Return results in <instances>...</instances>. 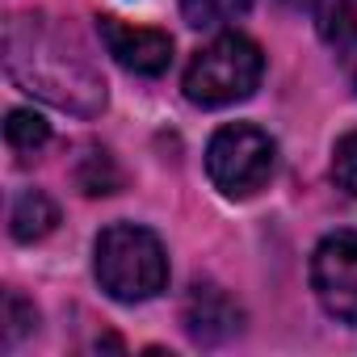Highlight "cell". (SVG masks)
Masks as SVG:
<instances>
[{
    "instance_id": "52a82bcc",
    "label": "cell",
    "mask_w": 357,
    "mask_h": 357,
    "mask_svg": "<svg viewBox=\"0 0 357 357\" xmlns=\"http://www.w3.org/2000/svg\"><path fill=\"white\" fill-rule=\"evenodd\" d=\"M181 319H185V332H190L194 344H223V340H231L244 328L240 303L215 282H194L190 286Z\"/></svg>"
},
{
    "instance_id": "8fae6325",
    "label": "cell",
    "mask_w": 357,
    "mask_h": 357,
    "mask_svg": "<svg viewBox=\"0 0 357 357\" xmlns=\"http://www.w3.org/2000/svg\"><path fill=\"white\" fill-rule=\"evenodd\" d=\"M5 139H9V147H13L22 160H30V155H38V151L51 143V126H47V118L34 114V109H9Z\"/></svg>"
},
{
    "instance_id": "277c9868",
    "label": "cell",
    "mask_w": 357,
    "mask_h": 357,
    "mask_svg": "<svg viewBox=\"0 0 357 357\" xmlns=\"http://www.w3.org/2000/svg\"><path fill=\"white\" fill-rule=\"evenodd\" d=\"M273 164H278V143L252 122H231L215 130L206 147V172L215 190L227 198H252L257 190H265Z\"/></svg>"
},
{
    "instance_id": "9c48e42d",
    "label": "cell",
    "mask_w": 357,
    "mask_h": 357,
    "mask_svg": "<svg viewBox=\"0 0 357 357\" xmlns=\"http://www.w3.org/2000/svg\"><path fill=\"white\" fill-rule=\"evenodd\" d=\"M311 17L328 47H357V0H311Z\"/></svg>"
},
{
    "instance_id": "ba28073f",
    "label": "cell",
    "mask_w": 357,
    "mask_h": 357,
    "mask_svg": "<svg viewBox=\"0 0 357 357\" xmlns=\"http://www.w3.org/2000/svg\"><path fill=\"white\" fill-rule=\"evenodd\" d=\"M55 223H59V206H55L43 190L17 194V202H13V211H9V231H13L17 244H38V240H47V236L55 231Z\"/></svg>"
},
{
    "instance_id": "9a60e30c",
    "label": "cell",
    "mask_w": 357,
    "mask_h": 357,
    "mask_svg": "<svg viewBox=\"0 0 357 357\" xmlns=\"http://www.w3.org/2000/svg\"><path fill=\"white\" fill-rule=\"evenodd\" d=\"M349 84L357 93V47H349Z\"/></svg>"
},
{
    "instance_id": "5bb4252c",
    "label": "cell",
    "mask_w": 357,
    "mask_h": 357,
    "mask_svg": "<svg viewBox=\"0 0 357 357\" xmlns=\"http://www.w3.org/2000/svg\"><path fill=\"white\" fill-rule=\"evenodd\" d=\"M332 176H336V185L344 194L357 198V130L340 135L336 139V151H332Z\"/></svg>"
},
{
    "instance_id": "7c38bea8",
    "label": "cell",
    "mask_w": 357,
    "mask_h": 357,
    "mask_svg": "<svg viewBox=\"0 0 357 357\" xmlns=\"http://www.w3.org/2000/svg\"><path fill=\"white\" fill-rule=\"evenodd\" d=\"M252 0H181V17L194 26V30H219V26H231L240 17H248Z\"/></svg>"
},
{
    "instance_id": "6da1fadb",
    "label": "cell",
    "mask_w": 357,
    "mask_h": 357,
    "mask_svg": "<svg viewBox=\"0 0 357 357\" xmlns=\"http://www.w3.org/2000/svg\"><path fill=\"white\" fill-rule=\"evenodd\" d=\"M5 72L22 93L76 118H97L109 97L84 43L43 13H17L5 22Z\"/></svg>"
},
{
    "instance_id": "30bf717a",
    "label": "cell",
    "mask_w": 357,
    "mask_h": 357,
    "mask_svg": "<svg viewBox=\"0 0 357 357\" xmlns=\"http://www.w3.org/2000/svg\"><path fill=\"white\" fill-rule=\"evenodd\" d=\"M76 185L89 194V198H101V194H114L122 185V172L114 164V155L105 147H84L80 160H76Z\"/></svg>"
},
{
    "instance_id": "4fadbf2b",
    "label": "cell",
    "mask_w": 357,
    "mask_h": 357,
    "mask_svg": "<svg viewBox=\"0 0 357 357\" xmlns=\"http://www.w3.org/2000/svg\"><path fill=\"white\" fill-rule=\"evenodd\" d=\"M34 324H38L34 303H26L17 290H9L5 294V349H13L26 332H34Z\"/></svg>"
},
{
    "instance_id": "7a4b0ae2",
    "label": "cell",
    "mask_w": 357,
    "mask_h": 357,
    "mask_svg": "<svg viewBox=\"0 0 357 357\" xmlns=\"http://www.w3.org/2000/svg\"><path fill=\"white\" fill-rule=\"evenodd\" d=\"M97 282L118 303H147L168 286V257L155 231L139 223H114L97 236Z\"/></svg>"
},
{
    "instance_id": "8992f818",
    "label": "cell",
    "mask_w": 357,
    "mask_h": 357,
    "mask_svg": "<svg viewBox=\"0 0 357 357\" xmlns=\"http://www.w3.org/2000/svg\"><path fill=\"white\" fill-rule=\"evenodd\" d=\"M97 34H101L105 51L135 76H160L172 63V38L164 30L126 26L122 17H97Z\"/></svg>"
},
{
    "instance_id": "5b68a950",
    "label": "cell",
    "mask_w": 357,
    "mask_h": 357,
    "mask_svg": "<svg viewBox=\"0 0 357 357\" xmlns=\"http://www.w3.org/2000/svg\"><path fill=\"white\" fill-rule=\"evenodd\" d=\"M311 290L332 319L357 328V231H332L315 244Z\"/></svg>"
},
{
    "instance_id": "3957f363",
    "label": "cell",
    "mask_w": 357,
    "mask_h": 357,
    "mask_svg": "<svg viewBox=\"0 0 357 357\" xmlns=\"http://www.w3.org/2000/svg\"><path fill=\"white\" fill-rule=\"evenodd\" d=\"M265 76V55L252 38L227 30L211 47L194 55L185 68V97L202 109H223L236 101H248Z\"/></svg>"
}]
</instances>
